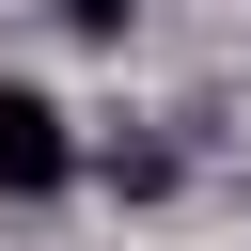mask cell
<instances>
[{"label": "cell", "instance_id": "1", "mask_svg": "<svg viewBox=\"0 0 251 251\" xmlns=\"http://www.w3.org/2000/svg\"><path fill=\"white\" fill-rule=\"evenodd\" d=\"M63 173H78V126H63L31 78H0V204H47Z\"/></svg>", "mask_w": 251, "mask_h": 251}, {"label": "cell", "instance_id": "2", "mask_svg": "<svg viewBox=\"0 0 251 251\" xmlns=\"http://www.w3.org/2000/svg\"><path fill=\"white\" fill-rule=\"evenodd\" d=\"M47 16H63V31H94V47H126V16H141V0H47Z\"/></svg>", "mask_w": 251, "mask_h": 251}]
</instances>
